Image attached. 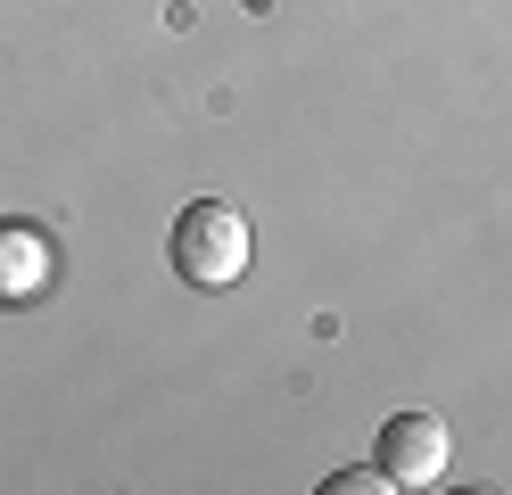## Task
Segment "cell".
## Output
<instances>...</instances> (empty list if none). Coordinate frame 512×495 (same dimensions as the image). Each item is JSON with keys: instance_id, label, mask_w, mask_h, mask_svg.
Masks as SVG:
<instances>
[{"instance_id": "1", "label": "cell", "mask_w": 512, "mask_h": 495, "mask_svg": "<svg viewBox=\"0 0 512 495\" xmlns=\"http://www.w3.org/2000/svg\"><path fill=\"white\" fill-rule=\"evenodd\" d=\"M166 256H174V273L190 289H232L248 273V256H256V231H248V215L232 207V198H190V207L174 215Z\"/></svg>"}, {"instance_id": "2", "label": "cell", "mask_w": 512, "mask_h": 495, "mask_svg": "<svg viewBox=\"0 0 512 495\" xmlns=\"http://www.w3.org/2000/svg\"><path fill=\"white\" fill-rule=\"evenodd\" d=\"M380 471H389V487H446V471H455V429H446L438 413H389V429H380Z\"/></svg>"}, {"instance_id": "3", "label": "cell", "mask_w": 512, "mask_h": 495, "mask_svg": "<svg viewBox=\"0 0 512 495\" xmlns=\"http://www.w3.org/2000/svg\"><path fill=\"white\" fill-rule=\"evenodd\" d=\"M58 281V256L34 223H0V306H34Z\"/></svg>"}, {"instance_id": "4", "label": "cell", "mask_w": 512, "mask_h": 495, "mask_svg": "<svg viewBox=\"0 0 512 495\" xmlns=\"http://www.w3.org/2000/svg\"><path fill=\"white\" fill-rule=\"evenodd\" d=\"M380 487H389V471H380V462H347V471L323 479V495H380Z\"/></svg>"}]
</instances>
